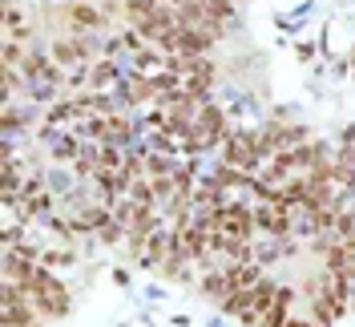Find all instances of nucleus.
<instances>
[{
	"instance_id": "nucleus-1",
	"label": "nucleus",
	"mask_w": 355,
	"mask_h": 327,
	"mask_svg": "<svg viewBox=\"0 0 355 327\" xmlns=\"http://www.w3.org/2000/svg\"><path fill=\"white\" fill-rule=\"evenodd\" d=\"M291 303H295V291H291V287H279V295H275V303L266 307V315L259 319V327H283L287 324Z\"/></svg>"
},
{
	"instance_id": "nucleus-2",
	"label": "nucleus",
	"mask_w": 355,
	"mask_h": 327,
	"mask_svg": "<svg viewBox=\"0 0 355 327\" xmlns=\"http://www.w3.org/2000/svg\"><path fill=\"white\" fill-rule=\"evenodd\" d=\"M53 61H57V65H81V61H85V44L57 41L53 44Z\"/></svg>"
},
{
	"instance_id": "nucleus-3",
	"label": "nucleus",
	"mask_w": 355,
	"mask_h": 327,
	"mask_svg": "<svg viewBox=\"0 0 355 327\" xmlns=\"http://www.w3.org/2000/svg\"><path fill=\"white\" fill-rule=\"evenodd\" d=\"M65 17L73 24H85V28H97V24H101V12H93V8H85V4H73Z\"/></svg>"
},
{
	"instance_id": "nucleus-4",
	"label": "nucleus",
	"mask_w": 355,
	"mask_h": 327,
	"mask_svg": "<svg viewBox=\"0 0 355 327\" xmlns=\"http://www.w3.org/2000/svg\"><path fill=\"white\" fill-rule=\"evenodd\" d=\"M89 81H93V89H110L113 81H117V69H113L110 61H101V65H93Z\"/></svg>"
},
{
	"instance_id": "nucleus-5",
	"label": "nucleus",
	"mask_w": 355,
	"mask_h": 327,
	"mask_svg": "<svg viewBox=\"0 0 355 327\" xmlns=\"http://www.w3.org/2000/svg\"><path fill=\"white\" fill-rule=\"evenodd\" d=\"M283 327H307V324H291V319H287V324H283Z\"/></svg>"
}]
</instances>
